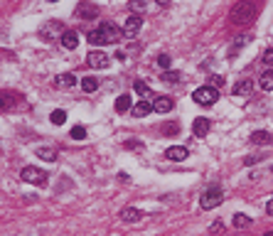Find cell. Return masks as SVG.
Here are the masks:
<instances>
[{"instance_id": "cell-1", "label": "cell", "mask_w": 273, "mask_h": 236, "mask_svg": "<svg viewBox=\"0 0 273 236\" xmlns=\"http://www.w3.org/2000/svg\"><path fill=\"white\" fill-rule=\"evenodd\" d=\"M121 37H123V30L111 25V22H104L99 30L89 32V42L94 47H99V45H116V42H121Z\"/></svg>"}, {"instance_id": "cell-2", "label": "cell", "mask_w": 273, "mask_h": 236, "mask_svg": "<svg viewBox=\"0 0 273 236\" xmlns=\"http://www.w3.org/2000/svg\"><path fill=\"white\" fill-rule=\"evenodd\" d=\"M259 12V5L254 0H241L231 7V22L234 25H249Z\"/></svg>"}, {"instance_id": "cell-3", "label": "cell", "mask_w": 273, "mask_h": 236, "mask_svg": "<svg viewBox=\"0 0 273 236\" xmlns=\"http://www.w3.org/2000/svg\"><path fill=\"white\" fill-rule=\"evenodd\" d=\"M37 32H40V37H42L45 42H55L57 37L62 40V35H64V25H62L59 20H50V22H45Z\"/></svg>"}, {"instance_id": "cell-4", "label": "cell", "mask_w": 273, "mask_h": 236, "mask_svg": "<svg viewBox=\"0 0 273 236\" xmlns=\"http://www.w3.org/2000/svg\"><path fill=\"white\" fill-rule=\"evenodd\" d=\"M192 98H195V103H200V106H212V103H217L219 91H217L214 86H200V89H195Z\"/></svg>"}, {"instance_id": "cell-5", "label": "cell", "mask_w": 273, "mask_h": 236, "mask_svg": "<svg viewBox=\"0 0 273 236\" xmlns=\"http://www.w3.org/2000/svg\"><path fill=\"white\" fill-rule=\"evenodd\" d=\"M221 202H224V192L219 187H209V189H205V194L200 197V207L202 209H214Z\"/></svg>"}, {"instance_id": "cell-6", "label": "cell", "mask_w": 273, "mask_h": 236, "mask_svg": "<svg viewBox=\"0 0 273 236\" xmlns=\"http://www.w3.org/2000/svg\"><path fill=\"white\" fill-rule=\"evenodd\" d=\"M20 177H22L25 182H30V185H37V187H45V185H47V172H45V170H37V167H32V165L22 167Z\"/></svg>"}, {"instance_id": "cell-7", "label": "cell", "mask_w": 273, "mask_h": 236, "mask_svg": "<svg viewBox=\"0 0 273 236\" xmlns=\"http://www.w3.org/2000/svg\"><path fill=\"white\" fill-rule=\"evenodd\" d=\"M76 17H81V20H96L99 17V5L91 2V0H81L76 5Z\"/></svg>"}, {"instance_id": "cell-8", "label": "cell", "mask_w": 273, "mask_h": 236, "mask_svg": "<svg viewBox=\"0 0 273 236\" xmlns=\"http://www.w3.org/2000/svg\"><path fill=\"white\" fill-rule=\"evenodd\" d=\"M86 62H89V67H94V69H109V67H111V57L104 54V52H99V49H91V52L86 54Z\"/></svg>"}, {"instance_id": "cell-9", "label": "cell", "mask_w": 273, "mask_h": 236, "mask_svg": "<svg viewBox=\"0 0 273 236\" xmlns=\"http://www.w3.org/2000/svg\"><path fill=\"white\" fill-rule=\"evenodd\" d=\"M140 27H143V17L140 15H131L126 20V25H123V35L126 37H136L138 32H140Z\"/></svg>"}, {"instance_id": "cell-10", "label": "cell", "mask_w": 273, "mask_h": 236, "mask_svg": "<svg viewBox=\"0 0 273 236\" xmlns=\"http://www.w3.org/2000/svg\"><path fill=\"white\" fill-rule=\"evenodd\" d=\"M20 103V96L15 91H0V111H10Z\"/></svg>"}, {"instance_id": "cell-11", "label": "cell", "mask_w": 273, "mask_h": 236, "mask_svg": "<svg viewBox=\"0 0 273 236\" xmlns=\"http://www.w3.org/2000/svg\"><path fill=\"white\" fill-rule=\"evenodd\" d=\"M209 131H212V121H209V118H195V121H192V133H195V138H205Z\"/></svg>"}, {"instance_id": "cell-12", "label": "cell", "mask_w": 273, "mask_h": 236, "mask_svg": "<svg viewBox=\"0 0 273 236\" xmlns=\"http://www.w3.org/2000/svg\"><path fill=\"white\" fill-rule=\"evenodd\" d=\"M187 155H190V150H187L185 145H172V148H167V150H165V157H167V160H172V162H182Z\"/></svg>"}, {"instance_id": "cell-13", "label": "cell", "mask_w": 273, "mask_h": 236, "mask_svg": "<svg viewBox=\"0 0 273 236\" xmlns=\"http://www.w3.org/2000/svg\"><path fill=\"white\" fill-rule=\"evenodd\" d=\"M62 47L64 49H76L79 47V32L76 30H64V35H62Z\"/></svg>"}, {"instance_id": "cell-14", "label": "cell", "mask_w": 273, "mask_h": 236, "mask_svg": "<svg viewBox=\"0 0 273 236\" xmlns=\"http://www.w3.org/2000/svg\"><path fill=\"white\" fill-rule=\"evenodd\" d=\"M153 111L155 113H170L172 111V98L170 96H158L153 101Z\"/></svg>"}, {"instance_id": "cell-15", "label": "cell", "mask_w": 273, "mask_h": 236, "mask_svg": "<svg viewBox=\"0 0 273 236\" xmlns=\"http://www.w3.org/2000/svg\"><path fill=\"white\" fill-rule=\"evenodd\" d=\"M143 219V212L136 209V207H126L123 212H121V222H126V224H136Z\"/></svg>"}, {"instance_id": "cell-16", "label": "cell", "mask_w": 273, "mask_h": 236, "mask_svg": "<svg viewBox=\"0 0 273 236\" xmlns=\"http://www.w3.org/2000/svg\"><path fill=\"white\" fill-rule=\"evenodd\" d=\"M254 91V81L251 79H241L239 84H234V96H249Z\"/></svg>"}, {"instance_id": "cell-17", "label": "cell", "mask_w": 273, "mask_h": 236, "mask_svg": "<svg viewBox=\"0 0 273 236\" xmlns=\"http://www.w3.org/2000/svg\"><path fill=\"white\" fill-rule=\"evenodd\" d=\"M251 143H254V145H271L273 136L266 133V131H254V133H251Z\"/></svg>"}, {"instance_id": "cell-18", "label": "cell", "mask_w": 273, "mask_h": 236, "mask_svg": "<svg viewBox=\"0 0 273 236\" xmlns=\"http://www.w3.org/2000/svg\"><path fill=\"white\" fill-rule=\"evenodd\" d=\"M74 84H76L74 74H59V77H55V86L57 89H71Z\"/></svg>"}, {"instance_id": "cell-19", "label": "cell", "mask_w": 273, "mask_h": 236, "mask_svg": "<svg viewBox=\"0 0 273 236\" xmlns=\"http://www.w3.org/2000/svg\"><path fill=\"white\" fill-rule=\"evenodd\" d=\"M150 111H153V101H140V103H136V106H133V116H138V118L148 116Z\"/></svg>"}, {"instance_id": "cell-20", "label": "cell", "mask_w": 273, "mask_h": 236, "mask_svg": "<svg viewBox=\"0 0 273 236\" xmlns=\"http://www.w3.org/2000/svg\"><path fill=\"white\" fill-rule=\"evenodd\" d=\"M259 86H261L264 91H273V69H269V72H264V74H261Z\"/></svg>"}, {"instance_id": "cell-21", "label": "cell", "mask_w": 273, "mask_h": 236, "mask_svg": "<svg viewBox=\"0 0 273 236\" xmlns=\"http://www.w3.org/2000/svg\"><path fill=\"white\" fill-rule=\"evenodd\" d=\"M128 108H131V96H128V94H121V96L116 98V111H118V113H126Z\"/></svg>"}, {"instance_id": "cell-22", "label": "cell", "mask_w": 273, "mask_h": 236, "mask_svg": "<svg viewBox=\"0 0 273 236\" xmlns=\"http://www.w3.org/2000/svg\"><path fill=\"white\" fill-rule=\"evenodd\" d=\"M231 222H234V227H236V229H246V227H249V224H251L254 219L239 212V214H234V219H231Z\"/></svg>"}, {"instance_id": "cell-23", "label": "cell", "mask_w": 273, "mask_h": 236, "mask_svg": "<svg viewBox=\"0 0 273 236\" xmlns=\"http://www.w3.org/2000/svg\"><path fill=\"white\" fill-rule=\"evenodd\" d=\"M81 89H84L86 94L96 91V89H99V79H96V77H84V79H81Z\"/></svg>"}, {"instance_id": "cell-24", "label": "cell", "mask_w": 273, "mask_h": 236, "mask_svg": "<svg viewBox=\"0 0 273 236\" xmlns=\"http://www.w3.org/2000/svg\"><path fill=\"white\" fill-rule=\"evenodd\" d=\"M37 157H42L47 162H55L57 160V150L55 148H37Z\"/></svg>"}, {"instance_id": "cell-25", "label": "cell", "mask_w": 273, "mask_h": 236, "mask_svg": "<svg viewBox=\"0 0 273 236\" xmlns=\"http://www.w3.org/2000/svg\"><path fill=\"white\" fill-rule=\"evenodd\" d=\"M50 121H52L55 126H62V123L67 121V111H62V108H59V111H52V116H50Z\"/></svg>"}, {"instance_id": "cell-26", "label": "cell", "mask_w": 273, "mask_h": 236, "mask_svg": "<svg viewBox=\"0 0 273 236\" xmlns=\"http://www.w3.org/2000/svg\"><path fill=\"white\" fill-rule=\"evenodd\" d=\"M133 86H136V94H140L143 98H150V96H153V94H150V86H148L145 81H136Z\"/></svg>"}, {"instance_id": "cell-27", "label": "cell", "mask_w": 273, "mask_h": 236, "mask_svg": "<svg viewBox=\"0 0 273 236\" xmlns=\"http://www.w3.org/2000/svg\"><path fill=\"white\" fill-rule=\"evenodd\" d=\"M163 81H167V84H177V81H182V74H180V72H165V74H163Z\"/></svg>"}, {"instance_id": "cell-28", "label": "cell", "mask_w": 273, "mask_h": 236, "mask_svg": "<svg viewBox=\"0 0 273 236\" xmlns=\"http://www.w3.org/2000/svg\"><path fill=\"white\" fill-rule=\"evenodd\" d=\"M71 138H74V141H84V138H86V128H84V126H74V128H71Z\"/></svg>"}, {"instance_id": "cell-29", "label": "cell", "mask_w": 273, "mask_h": 236, "mask_svg": "<svg viewBox=\"0 0 273 236\" xmlns=\"http://www.w3.org/2000/svg\"><path fill=\"white\" fill-rule=\"evenodd\" d=\"M177 131H180V123H165L163 126V133L165 136H177Z\"/></svg>"}, {"instance_id": "cell-30", "label": "cell", "mask_w": 273, "mask_h": 236, "mask_svg": "<svg viewBox=\"0 0 273 236\" xmlns=\"http://www.w3.org/2000/svg\"><path fill=\"white\" fill-rule=\"evenodd\" d=\"M249 40H251V37H239V42L229 47V54H236V52H239V49H241V47H244V45L249 42Z\"/></svg>"}, {"instance_id": "cell-31", "label": "cell", "mask_w": 273, "mask_h": 236, "mask_svg": "<svg viewBox=\"0 0 273 236\" xmlns=\"http://www.w3.org/2000/svg\"><path fill=\"white\" fill-rule=\"evenodd\" d=\"M170 62H172L170 54H160L158 57V67H163V69H170Z\"/></svg>"}, {"instance_id": "cell-32", "label": "cell", "mask_w": 273, "mask_h": 236, "mask_svg": "<svg viewBox=\"0 0 273 236\" xmlns=\"http://www.w3.org/2000/svg\"><path fill=\"white\" fill-rule=\"evenodd\" d=\"M131 10L143 12V10H145V0H131Z\"/></svg>"}, {"instance_id": "cell-33", "label": "cell", "mask_w": 273, "mask_h": 236, "mask_svg": "<svg viewBox=\"0 0 273 236\" xmlns=\"http://www.w3.org/2000/svg\"><path fill=\"white\" fill-rule=\"evenodd\" d=\"M264 64H269V67L273 69V47H271V49H266V52H264Z\"/></svg>"}, {"instance_id": "cell-34", "label": "cell", "mask_w": 273, "mask_h": 236, "mask_svg": "<svg viewBox=\"0 0 273 236\" xmlns=\"http://www.w3.org/2000/svg\"><path fill=\"white\" fill-rule=\"evenodd\" d=\"M224 232V224L221 222H214L212 227H209V234H221Z\"/></svg>"}, {"instance_id": "cell-35", "label": "cell", "mask_w": 273, "mask_h": 236, "mask_svg": "<svg viewBox=\"0 0 273 236\" xmlns=\"http://www.w3.org/2000/svg\"><path fill=\"white\" fill-rule=\"evenodd\" d=\"M209 86L219 89V86H224V79H221V77H212V79H209Z\"/></svg>"}, {"instance_id": "cell-36", "label": "cell", "mask_w": 273, "mask_h": 236, "mask_svg": "<svg viewBox=\"0 0 273 236\" xmlns=\"http://www.w3.org/2000/svg\"><path fill=\"white\" fill-rule=\"evenodd\" d=\"M266 214H269V217H273V199L266 204Z\"/></svg>"}, {"instance_id": "cell-37", "label": "cell", "mask_w": 273, "mask_h": 236, "mask_svg": "<svg viewBox=\"0 0 273 236\" xmlns=\"http://www.w3.org/2000/svg\"><path fill=\"white\" fill-rule=\"evenodd\" d=\"M259 160H261V157H246L244 162H246V165H254V162H259Z\"/></svg>"}, {"instance_id": "cell-38", "label": "cell", "mask_w": 273, "mask_h": 236, "mask_svg": "<svg viewBox=\"0 0 273 236\" xmlns=\"http://www.w3.org/2000/svg\"><path fill=\"white\" fill-rule=\"evenodd\" d=\"M158 2H160V5H167V2H170V0H158Z\"/></svg>"}, {"instance_id": "cell-39", "label": "cell", "mask_w": 273, "mask_h": 236, "mask_svg": "<svg viewBox=\"0 0 273 236\" xmlns=\"http://www.w3.org/2000/svg\"><path fill=\"white\" fill-rule=\"evenodd\" d=\"M264 236H273V232H266V234H264Z\"/></svg>"}, {"instance_id": "cell-40", "label": "cell", "mask_w": 273, "mask_h": 236, "mask_svg": "<svg viewBox=\"0 0 273 236\" xmlns=\"http://www.w3.org/2000/svg\"><path fill=\"white\" fill-rule=\"evenodd\" d=\"M47 2H59V0H47Z\"/></svg>"}]
</instances>
